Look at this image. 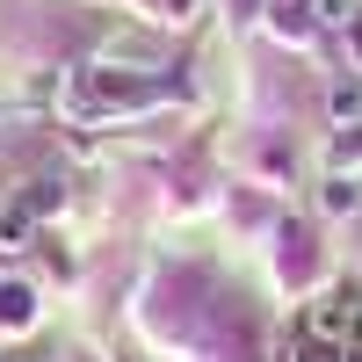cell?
Here are the masks:
<instances>
[{
    "instance_id": "7a4b0ae2",
    "label": "cell",
    "mask_w": 362,
    "mask_h": 362,
    "mask_svg": "<svg viewBox=\"0 0 362 362\" xmlns=\"http://www.w3.org/2000/svg\"><path fill=\"white\" fill-rule=\"evenodd\" d=\"M29 319H37V290H29V283H0V326L22 334Z\"/></svg>"
},
{
    "instance_id": "52a82bcc",
    "label": "cell",
    "mask_w": 362,
    "mask_h": 362,
    "mask_svg": "<svg viewBox=\"0 0 362 362\" xmlns=\"http://www.w3.org/2000/svg\"><path fill=\"white\" fill-rule=\"evenodd\" d=\"M341 362H362V348H348V355H341Z\"/></svg>"
},
{
    "instance_id": "5b68a950",
    "label": "cell",
    "mask_w": 362,
    "mask_h": 362,
    "mask_svg": "<svg viewBox=\"0 0 362 362\" xmlns=\"http://www.w3.org/2000/svg\"><path fill=\"white\" fill-rule=\"evenodd\" d=\"M334 160H362V131H348V138L334 145Z\"/></svg>"
},
{
    "instance_id": "3957f363",
    "label": "cell",
    "mask_w": 362,
    "mask_h": 362,
    "mask_svg": "<svg viewBox=\"0 0 362 362\" xmlns=\"http://www.w3.org/2000/svg\"><path fill=\"white\" fill-rule=\"evenodd\" d=\"M29 225H37V203H8V210H0V254H15L29 239Z\"/></svg>"
},
{
    "instance_id": "277c9868",
    "label": "cell",
    "mask_w": 362,
    "mask_h": 362,
    "mask_svg": "<svg viewBox=\"0 0 362 362\" xmlns=\"http://www.w3.org/2000/svg\"><path fill=\"white\" fill-rule=\"evenodd\" d=\"M326 8V22H355V0H319Z\"/></svg>"
},
{
    "instance_id": "8992f818",
    "label": "cell",
    "mask_w": 362,
    "mask_h": 362,
    "mask_svg": "<svg viewBox=\"0 0 362 362\" xmlns=\"http://www.w3.org/2000/svg\"><path fill=\"white\" fill-rule=\"evenodd\" d=\"M348 29H355V51H362V22H348Z\"/></svg>"
},
{
    "instance_id": "6da1fadb",
    "label": "cell",
    "mask_w": 362,
    "mask_h": 362,
    "mask_svg": "<svg viewBox=\"0 0 362 362\" xmlns=\"http://www.w3.org/2000/svg\"><path fill=\"white\" fill-rule=\"evenodd\" d=\"M305 326H312V341H341V334L362 326V312H355V297H319Z\"/></svg>"
}]
</instances>
